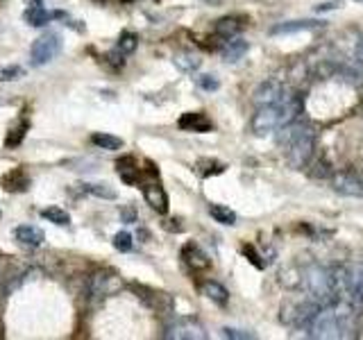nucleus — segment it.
I'll list each match as a JSON object with an SVG mask.
<instances>
[{
	"mask_svg": "<svg viewBox=\"0 0 363 340\" xmlns=\"http://www.w3.org/2000/svg\"><path fill=\"white\" fill-rule=\"evenodd\" d=\"M355 308L357 306L350 304L348 299H338V302H334L329 306H322L309 327V336L318 340L348 338L357 327Z\"/></svg>",
	"mask_w": 363,
	"mask_h": 340,
	"instance_id": "f257e3e1",
	"label": "nucleus"
},
{
	"mask_svg": "<svg viewBox=\"0 0 363 340\" xmlns=\"http://www.w3.org/2000/svg\"><path fill=\"white\" fill-rule=\"evenodd\" d=\"M277 143L284 150L286 163L291 168H304L313 159V148H316V132L309 123L293 121L286 128L277 132Z\"/></svg>",
	"mask_w": 363,
	"mask_h": 340,
	"instance_id": "f03ea898",
	"label": "nucleus"
},
{
	"mask_svg": "<svg viewBox=\"0 0 363 340\" xmlns=\"http://www.w3.org/2000/svg\"><path fill=\"white\" fill-rule=\"evenodd\" d=\"M302 111V95L289 91V95H284L282 100H277L273 104H263L256 109L252 118V130L256 136H268L273 132H280L289 123L298 118V114Z\"/></svg>",
	"mask_w": 363,
	"mask_h": 340,
	"instance_id": "7ed1b4c3",
	"label": "nucleus"
},
{
	"mask_svg": "<svg viewBox=\"0 0 363 340\" xmlns=\"http://www.w3.org/2000/svg\"><path fill=\"white\" fill-rule=\"evenodd\" d=\"M304 284H307V293L311 299H316L320 306H329L334 302H338V295L334 290L329 268L322 266H311L304 272Z\"/></svg>",
	"mask_w": 363,
	"mask_h": 340,
	"instance_id": "20e7f679",
	"label": "nucleus"
},
{
	"mask_svg": "<svg viewBox=\"0 0 363 340\" xmlns=\"http://www.w3.org/2000/svg\"><path fill=\"white\" fill-rule=\"evenodd\" d=\"M62 50V36L57 32H46L43 36H39L32 46V64L34 66H46L48 62L55 60V55Z\"/></svg>",
	"mask_w": 363,
	"mask_h": 340,
	"instance_id": "39448f33",
	"label": "nucleus"
},
{
	"mask_svg": "<svg viewBox=\"0 0 363 340\" xmlns=\"http://www.w3.org/2000/svg\"><path fill=\"white\" fill-rule=\"evenodd\" d=\"M121 286H123V281L116 272L100 270V272H95L89 281V295L93 299H102V297H109L116 293V290H121Z\"/></svg>",
	"mask_w": 363,
	"mask_h": 340,
	"instance_id": "423d86ee",
	"label": "nucleus"
},
{
	"mask_svg": "<svg viewBox=\"0 0 363 340\" xmlns=\"http://www.w3.org/2000/svg\"><path fill=\"white\" fill-rule=\"evenodd\" d=\"M343 299H348L357 308H363V266H345Z\"/></svg>",
	"mask_w": 363,
	"mask_h": 340,
	"instance_id": "0eeeda50",
	"label": "nucleus"
},
{
	"mask_svg": "<svg viewBox=\"0 0 363 340\" xmlns=\"http://www.w3.org/2000/svg\"><path fill=\"white\" fill-rule=\"evenodd\" d=\"M331 189L350 198H363V172H336L331 175Z\"/></svg>",
	"mask_w": 363,
	"mask_h": 340,
	"instance_id": "6e6552de",
	"label": "nucleus"
},
{
	"mask_svg": "<svg viewBox=\"0 0 363 340\" xmlns=\"http://www.w3.org/2000/svg\"><path fill=\"white\" fill-rule=\"evenodd\" d=\"M164 336L170 340H203L207 338V332L196 320H175V322H170L166 327Z\"/></svg>",
	"mask_w": 363,
	"mask_h": 340,
	"instance_id": "1a4fd4ad",
	"label": "nucleus"
},
{
	"mask_svg": "<svg viewBox=\"0 0 363 340\" xmlns=\"http://www.w3.org/2000/svg\"><path fill=\"white\" fill-rule=\"evenodd\" d=\"M291 89H286V86L282 82H277V80H266L261 82L259 86L254 89V104L256 107H263V104H273L277 100H282L284 95H289Z\"/></svg>",
	"mask_w": 363,
	"mask_h": 340,
	"instance_id": "9d476101",
	"label": "nucleus"
},
{
	"mask_svg": "<svg viewBox=\"0 0 363 340\" xmlns=\"http://www.w3.org/2000/svg\"><path fill=\"white\" fill-rule=\"evenodd\" d=\"M143 198H146V202L150 204V209L152 211H157V213H168V196H166V191L164 186L155 179V182H148V184H143Z\"/></svg>",
	"mask_w": 363,
	"mask_h": 340,
	"instance_id": "9b49d317",
	"label": "nucleus"
},
{
	"mask_svg": "<svg viewBox=\"0 0 363 340\" xmlns=\"http://www.w3.org/2000/svg\"><path fill=\"white\" fill-rule=\"evenodd\" d=\"M182 261L191 268V270H207L209 268V257H207V252L198 245L196 240H189L184 247H182Z\"/></svg>",
	"mask_w": 363,
	"mask_h": 340,
	"instance_id": "f8f14e48",
	"label": "nucleus"
},
{
	"mask_svg": "<svg viewBox=\"0 0 363 340\" xmlns=\"http://www.w3.org/2000/svg\"><path fill=\"white\" fill-rule=\"evenodd\" d=\"M30 184H32L30 175H27L23 168H12L0 177V186H3L7 193H25L30 189Z\"/></svg>",
	"mask_w": 363,
	"mask_h": 340,
	"instance_id": "ddd939ff",
	"label": "nucleus"
},
{
	"mask_svg": "<svg viewBox=\"0 0 363 340\" xmlns=\"http://www.w3.org/2000/svg\"><path fill=\"white\" fill-rule=\"evenodd\" d=\"M177 125L182 130L186 132H196V134H205V132H212L214 130V123L207 118L205 114H198V111H189V114H182Z\"/></svg>",
	"mask_w": 363,
	"mask_h": 340,
	"instance_id": "4468645a",
	"label": "nucleus"
},
{
	"mask_svg": "<svg viewBox=\"0 0 363 340\" xmlns=\"http://www.w3.org/2000/svg\"><path fill=\"white\" fill-rule=\"evenodd\" d=\"M14 238H16L18 245H23V247H27V250H34V247L43 245L46 234H43V229H39V227L21 225V227L14 229Z\"/></svg>",
	"mask_w": 363,
	"mask_h": 340,
	"instance_id": "2eb2a0df",
	"label": "nucleus"
},
{
	"mask_svg": "<svg viewBox=\"0 0 363 340\" xmlns=\"http://www.w3.org/2000/svg\"><path fill=\"white\" fill-rule=\"evenodd\" d=\"M322 21H316V18H300V21H286V23H277L270 27V34H295V32H307V30H316V27H322Z\"/></svg>",
	"mask_w": 363,
	"mask_h": 340,
	"instance_id": "dca6fc26",
	"label": "nucleus"
},
{
	"mask_svg": "<svg viewBox=\"0 0 363 340\" xmlns=\"http://www.w3.org/2000/svg\"><path fill=\"white\" fill-rule=\"evenodd\" d=\"M57 18H64V12H48L43 7H27L23 14V21L32 27H41L50 21H57Z\"/></svg>",
	"mask_w": 363,
	"mask_h": 340,
	"instance_id": "f3484780",
	"label": "nucleus"
},
{
	"mask_svg": "<svg viewBox=\"0 0 363 340\" xmlns=\"http://www.w3.org/2000/svg\"><path fill=\"white\" fill-rule=\"evenodd\" d=\"M200 293H203L207 299H212V302L218 304V306H225L229 302L227 288L223 284H218V281H212V279H207V281L200 284Z\"/></svg>",
	"mask_w": 363,
	"mask_h": 340,
	"instance_id": "a211bd4d",
	"label": "nucleus"
},
{
	"mask_svg": "<svg viewBox=\"0 0 363 340\" xmlns=\"http://www.w3.org/2000/svg\"><path fill=\"white\" fill-rule=\"evenodd\" d=\"M132 290H135V293L139 295L141 302H146L150 308H155V311H161V308H164V304L168 302L164 293H157V290H152V288H148V286L132 284Z\"/></svg>",
	"mask_w": 363,
	"mask_h": 340,
	"instance_id": "6ab92c4d",
	"label": "nucleus"
},
{
	"mask_svg": "<svg viewBox=\"0 0 363 340\" xmlns=\"http://www.w3.org/2000/svg\"><path fill=\"white\" fill-rule=\"evenodd\" d=\"M247 41H243V39H238V36H232V39H225V43L221 48V55L225 57L227 62H238L241 57H245L247 53Z\"/></svg>",
	"mask_w": 363,
	"mask_h": 340,
	"instance_id": "aec40b11",
	"label": "nucleus"
},
{
	"mask_svg": "<svg viewBox=\"0 0 363 340\" xmlns=\"http://www.w3.org/2000/svg\"><path fill=\"white\" fill-rule=\"evenodd\" d=\"M118 175L121 179L130 184V186H141V170L135 166V159L132 157H125V159H118Z\"/></svg>",
	"mask_w": 363,
	"mask_h": 340,
	"instance_id": "412c9836",
	"label": "nucleus"
},
{
	"mask_svg": "<svg viewBox=\"0 0 363 340\" xmlns=\"http://www.w3.org/2000/svg\"><path fill=\"white\" fill-rule=\"evenodd\" d=\"M241 27H243V23H241V18L238 16H225V18H218L216 21V34L225 41V39L236 36Z\"/></svg>",
	"mask_w": 363,
	"mask_h": 340,
	"instance_id": "4be33fe9",
	"label": "nucleus"
},
{
	"mask_svg": "<svg viewBox=\"0 0 363 340\" xmlns=\"http://www.w3.org/2000/svg\"><path fill=\"white\" fill-rule=\"evenodd\" d=\"M209 216H212L218 225H225V227L236 225V213L229 207H223V204H212V207H209Z\"/></svg>",
	"mask_w": 363,
	"mask_h": 340,
	"instance_id": "5701e85b",
	"label": "nucleus"
},
{
	"mask_svg": "<svg viewBox=\"0 0 363 340\" xmlns=\"http://www.w3.org/2000/svg\"><path fill=\"white\" fill-rule=\"evenodd\" d=\"M91 143L98 145L100 150H121L123 148V139H118V136H114V134H104V132L93 134Z\"/></svg>",
	"mask_w": 363,
	"mask_h": 340,
	"instance_id": "b1692460",
	"label": "nucleus"
},
{
	"mask_svg": "<svg viewBox=\"0 0 363 340\" xmlns=\"http://www.w3.org/2000/svg\"><path fill=\"white\" fill-rule=\"evenodd\" d=\"M84 193H89V196H95V198H104V200H116L118 193L114 191L109 184H80Z\"/></svg>",
	"mask_w": 363,
	"mask_h": 340,
	"instance_id": "393cba45",
	"label": "nucleus"
},
{
	"mask_svg": "<svg viewBox=\"0 0 363 340\" xmlns=\"http://www.w3.org/2000/svg\"><path fill=\"white\" fill-rule=\"evenodd\" d=\"M27 130H30V123H27V121H21V123L16 125V128L9 130L7 139H5V148H16V145H21Z\"/></svg>",
	"mask_w": 363,
	"mask_h": 340,
	"instance_id": "a878e982",
	"label": "nucleus"
},
{
	"mask_svg": "<svg viewBox=\"0 0 363 340\" xmlns=\"http://www.w3.org/2000/svg\"><path fill=\"white\" fill-rule=\"evenodd\" d=\"M41 216L46 220L55 222V225H60V227H69L71 225V216L64 209H60V207H48V209L41 211Z\"/></svg>",
	"mask_w": 363,
	"mask_h": 340,
	"instance_id": "bb28decb",
	"label": "nucleus"
},
{
	"mask_svg": "<svg viewBox=\"0 0 363 340\" xmlns=\"http://www.w3.org/2000/svg\"><path fill=\"white\" fill-rule=\"evenodd\" d=\"M225 170H227L225 163L216 161V159H200L198 161V172L205 175V177H212V175H221Z\"/></svg>",
	"mask_w": 363,
	"mask_h": 340,
	"instance_id": "cd10ccee",
	"label": "nucleus"
},
{
	"mask_svg": "<svg viewBox=\"0 0 363 340\" xmlns=\"http://www.w3.org/2000/svg\"><path fill=\"white\" fill-rule=\"evenodd\" d=\"M137 46H139V36L135 32H123L121 39H118V43H116V50L128 57V55H132L137 50Z\"/></svg>",
	"mask_w": 363,
	"mask_h": 340,
	"instance_id": "c85d7f7f",
	"label": "nucleus"
},
{
	"mask_svg": "<svg viewBox=\"0 0 363 340\" xmlns=\"http://www.w3.org/2000/svg\"><path fill=\"white\" fill-rule=\"evenodd\" d=\"M175 64L182 68V71L193 73L196 68L200 66V60H198V55H191V53H179V55H175Z\"/></svg>",
	"mask_w": 363,
	"mask_h": 340,
	"instance_id": "c756f323",
	"label": "nucleus"
},
{
	"mask_svg": "<svg viewBox=\"0 0 363 340\" xmlns=\"http://www.w3.org/2000/svg\"><path fill=\"white\" fill-rule=\"evenodd\" d=\"M111 243H114V247H116L118 252H132V250H135V238H132L130 231H118Z\"/></svg>",
	"mask_w": 363,
	"mask_h": 340,
	"instance_id": "7c9ffc66",
	"label": "nucleus"
},
{
	"mask_svg": "<svg viewBox=\"0 0 363 340\" xmlns=\"http://www.w3.org/2000/svg\"><path fill=\"white\" fill-rule=\"evenodd\" d=\"M221 336L223 338H229V340H254L256 336L245 332V329H232V327H223L221 329Z\"/></svg>",
	"mask_w": 363,
	"mask_h": 340,
	"instance_id": "2f4dec72",
	"label": "nucleus"
},
{
	"mask_svg": "<svg viewBox=\"0 0 363 340\" xmlns=\"http://www.w3.org/2000/svg\"><path fill=\"white\" fill-rule=\"evenodd\" d=\"M25 75V71L21 66H7V68H0V82H14V80H21Z\"/></svg>",
	"mask_w": 363,
	"mask_h": 340,
	"instance_id": "473e14b6",
	"label": "nucleus"
},
{
	"mask_svg": "<svg viewBox=\"0 0 363 340\" xmlns=\"http://www.w3.org/2000/svg\"><path fill=\"white\" fill-rule=\"evenodd\" d=\"M241 252L247 257V261H250V264H252L254 268H259V270H263V268H266V261H261V254H259V252H254V247H252V245H243V247H241Z\"/></svg>",
	"mask_w": 363,
	"mask_h": 340,
	"instance_id": "72a5a7b5",
	"label": "nucleus"
},
{
	"mask_svg": "<svg viewBox=\"0 0 363 340\" xmlns=\"http://www.w3.org/2000/svg\"><path fill=\"white\" fill-rule=\"evenodd\" d=\"M198 86H200V89H205V91H216L218 89L216 75H200L198 77Z\"/></svg>",
	"mask_w": 363,
	"mask_h": 340,
	"instance_id": "f704fd0d",
	"label": "nucleus"
},
{
	"mask_svg": "<svg viewBox=\"0 0 363 340\" xmlns=\"http://www.w3.org/2000/svg\"><path fill=\"white\" fill-rule=\"evenodd\" d=\"M313 177H329L331 179V166H327L324 161H313Z\"/></svg>",
	"mask_w": 363,
	"mask_h": 340,
	"instance_id": "c9c22d12",
	"label": "nucleus"
},
{
	"mask_svg": "<svg viewBox=\"0 0 363 340\" xmlns=\"http://www.w3.org/2000/svg\"><path fill=\"white\" fill-rule=\"evenodd\" d=\"M343 7V0H327V3H320L313 7L316 14H324V12H331V9H341Z\"/></svg>",
	"mask_w": 363,
	"mask_h": 340,
	"instance_id": "e433bc0d",
	"label": "nucleus"
},
{
	"mask_svg": "<svg viewBox=\"0 0 363 340\" xmlns=\"http://www.w3.org/2000/svg\"><path fill=\"white\" fill-rule=\"evenodd\" d=\"M121 220H123V222H135V220H137V209H135V207L123 209V211H121Z\"/></svg>",
	"mask_w": 363,
	"mask_h": 340,
	"instance_id": "4c0bfd02",
	"label": "nucleus"
},
{
	"mask_svg": "<svg viewBox=\"0 0 363 340\" xmlns=\"http://www.w3.org/2000/svg\"><path fill=\"white\" fill-rule=\"evenodd\" d=\"M357 60H359V64L363 66V39H361L359 46H357Z\"/></svg>",
	"mask_w": 363,
	"mask_h": 340,
	"instance_id": "58836bf2",
	"label": "nucleus"
},
{
	"mask_svg": "<svg viewBox=\"0 0 363 340\" xmlns=\"http://www.w3.org/2000/svg\"><path fill=\"white\" fill-rule=\"evenodd\" d=\"M25 3L30 5V7H41V5H43V0H25Z\"/></svg>",
	"mask_w": 363,
	"mask_h": 340,
	"instance_id": "ea45409f",
	"label": "nucleus"
},
{
	"mask_svg": "<svg viewBox=\"0 0 363 340\" xmlns=\"http://www.w3.org/2000/svg\"><path fill=\"white\" fill-rule=\"evenodd\" d=\"M95 3H107V0H95Z\"/></svg>",
	"mask_w": 363,
	"mask_h": 340,
	"instance_id": "a19ab883",
	"label": "nucleus"
}]
</instances>
